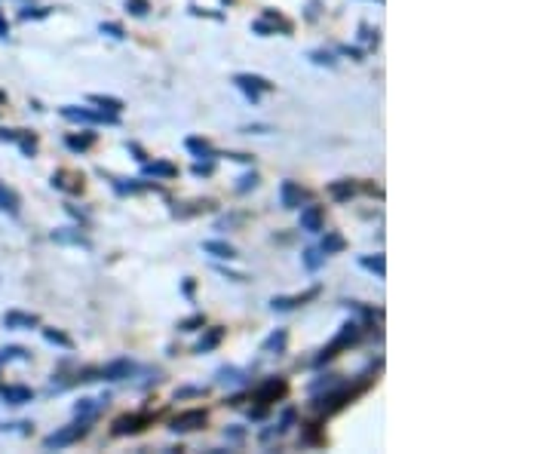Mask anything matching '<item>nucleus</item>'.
Returning <instances> with one entry per match:
<instances>
[{
    "instance_id": "1",
    "label": "nucleus",
    "mask_w": 552,
    "mask_h": 454,
    "mask_svg": "<svg viewBox=\"0 0 552 454\" xmlns=\"http://www.w3.org/2000/svg\"><path fill=\"white\" fill-rule=\"evenodd\" d=\"M92 421H96V418H80V421H74V424L61 427L59 433H50L43 439V448H65V445H74L77 439H83V436L89 433Z\"/></svg>"
},
{
    "instance_id": "2",
    "label": "nucleus",
    "mask_w": 552,
    "mask_h": 454,
    "mask_svg": "<svg viewBox=\"0 0 552 454\" xmlns=\"http://www.w3.org/2000/svg\"><path fill=\"white\" fill-rule=\"evenodd\" d=\"M356 338H359V326H356V322H347V326L341 328V332H338V338H334V341L329 344V347H322V350H320V356H316L313 363H316V365L329 363V359H334V356H338V353L344 350V347H350V344H353Z\"/></svg>"
},
{
    "instance_id": "3",
    "label": "nucleus",
    "mask_w": 552,
    "mask_h": 454,
    "mask_svg": "<svg viewBox=\"0 0 552 454\" xmlns=\"http://www.w3.org/2000/svg\"><path fill=\"white\" fill-rule=\"evenodd\" d=\"M61 117L65 120H74V123H120V114H107V111H89V107H74V105H65L61 107Z\"/></svg>"
},
{
    "instance_id": "4",
    "label": "nucleus",
    "mask_w": 552,
    "mask_h": 454,
    "mask_svg": "<svg viewBox=\"0 0 552 454\" xmlns=\"http://www.w3.org/2000/svg\"><path fill=\"white\" fill-rule=\"evenodd\" d=\"M233 83H237V86L243 89L248 98H252V102H258L261 92L274 89V83H270L267 77H258V74H237V77H233Z\"/></svg>"
},
{
    "instance_id": "5",
    "label": "nucleus",
    "mask_w": 552,
    "mask_h": 454,
    "mask_svg": "<svg viewBox=\"0 0 552 454\" xmlns=\"http://www.w3.org/2000/svg\"><path fill=\"white\" fill-rule=\"evenodd\" d=\"M151 421H154V414H147V411H142V414H123V418L114 421V430H111V433H114V436L142 433V430L151 424Z\"/></svg>"
},
{
    "instance_id": "6",
    "label": "nucleus",
    "mask_w": 552,
    "mask_h": 454,
    "mask_svg": "<svg viewBox=\"0 0 552 454\" xmlns=\"http://www.w3.org/2000/svg\"><path fill=\"white\" fill-rule=\"evenodd\" d=\"M203 427H206V411L203 409H191V411H181L178 418H172L175 433H193V430H203Z\"/></svg>"
},
{
    "instance_id": "7",
    "label": "nucleus",
    "mask_w": 552,
    "mask_h": 454,
    "mask_svg": "<svg viewBox=\"0 0 552 454\" xmlns=\"http://www.w3.org/2000/svg\"><path fill=\"white\" fill-rule=\"evenodd\" d=\"M285 390H289V384H285L283 378H270V381H264L261 387L255 390V402L270 405V402H276V399H283Z\"/></svg>"
},
{
    "instance_id": "8",
    "label": "nucleus",
    "mask_w": 552,
    "mask_h": 454,
    "mask_svg": "<svg viewBox=\"0 0 552 454\" xmlns=\"http://www.w3.org/2000/svg\"><path fill=\"white\" fill-rule=\"evenodd\" d=\"M320 292H322L320 286H313V289L301 292V295H279V298L270 301V307H274V310H294V307H301V304L313 301V298H320Z\"/></svg>"
},
{
    "instance_id": "9",
    "label": "nucleus",
    "mask_w": 552,
    "mask_h": 454,
    "mask_svg": "<svg viewBox=\"0 0 552 454\" xmlns=\"http://www.w3.org/2000/svg\"><path fill=\"white\" fill-rule=\"evenodd\" d=\"M304 199H307V190L301 188V184H294V181H283V184H279V203H283L285 209H298Z\"/></svg>"
},
{
    "instance_id": "10",
    "label": "nucleus",
    "mask_w": 552,
    "mask_h": 454,
    "mask_svg": "<svg viewBox=\"0 0 552 454\" xmlns=\"http://www.w3.org/2000/svg\"><path fill=\"white\" fill-rule=\"evenodd\" d=\"M301 230L320 234L322 230V206H304V209H301Z\"/></svg>"
},
{
    "instance_id": "11",
    "label": "nucleus",
    "mask_w": 552,
    "mask_h": 454,
    "mask_svg": "<svg viewBox=\"0 0 552 454\" xmlns=\"http://www.w3.org/2000/svg\"><path fill=\"white\" fill-rule=\"evenodd\" d=\"M3 326L6 328H34V326H40V317H37V313L10 310V313H3Z\"/></svg>"
},
{
    "instance_id": "12",
    "label": "nucleus",
    "mask_w": 552,
    "mask_h": 454,
    "mask_svg": "<svg viewBox=\"0 0 552 454\" xmlns=\"http://www.w3.org/2000/svg\"><path fill=\"white\" fill-rule=\"evenodd\" d=\"M132 372H135V365H132L129 359H117V363H107L102 368V378H107V381H123V378H129Z\"/></svg>"
},
{
    "instance_id": "13",
    "label": "nucleus",
    "mask_w": 552,
    "mask_h": 454,
    "mask_svg": "<svg viewBox=\"0 0 552 454\" xmlns=\"http://www.w3.org/2000/svg\"><path fill=\"white\" fill-rule=\"evenodd\" d=\"M0 396H3V402L6 405H25V402H31V399H34V390L31 387H3L0 390Z\"/></svg>"
},
{
    "instance_id": "14",
    "label": "nucleus",
    "mask_w": 552,
    "mask_h": 454,
    "mask_svg": "<svg viewBox=\"0 0 552 454\" xmlns=\"http://www.w3.org/2000/svg\"><path fill=\"white\" fill-rule=\"evenodd\" d=\"M52 240H56V243H71V245H83V249H89V240H87V236H83L80 234V230H77V227H65V230H56V234H52Z\"/></svg>"
},
{
    "instance_id": "15",
    "label": "nucleus",
    "mask_w": 552,
    "mask_h": 454,
    "mask_svg": "<svg viewBox=\"0 0 552 454\" xmlns=\"http://www.w3.org/2000/svg\"><path fill=\"white\" fill-rule=\"evenodd\" d=\"M203 252H209V255H215V258H224V261L237 258V249L227 245V243H221V240H206L203 243Z\"/></svg>"
},
{
    "instance_id": "16",
    "label": "nucleus",
    "mask_w": 552,
    "mask_h": 454,
    "mask_svg": "<svg viewBox=\"0 0 552 454\" xmlns=\"http://www.w3.org/2000/svg\"><path fill=\"white\" fill-rule=\"evenodd\" d=\"M144 172L154 175V179H175V175H178V166L166 163V160H157V163H147Z\"/></svg>"
},
{
    "instance_id": "17",
    "label": "nucleus",
    "mask_w": 552,
    "mask_h": 454,
    "mask_svg": "<svg viewBox=\"0 0 552 454\" xmlns=\"http://www.w3.org/2000/svg\"><path fill=\"white\" fill-rule=\"evenodd\" d=\"M320 249L325 252V255H334V252H344V249H347V240L338 234V230H329V234L322 236V245H320Z\"/></svg>"
},
{
    "instance_id": "18",
    "label": "nucleus",
    "mask_w": 552,
    "mask_h": 454,
    "mask_svg": "<svg viewBox=\"0 0 552 454\" xmlns=\"http://www.w3.org/2000/svg\"><path fill=\"white\" fill-rule=\"evenodd\" d=\"M221 338H224V328L221 326H212L209 332L203 335V341L197 344V353H209V350H215L221 344Z\"/></svg>"
},
{
    "instance_id": "19",
    "label": "nucleus",
    "mask_w": 552,
    "mask_h": 454,
    "mask_svg": "<svg viewBox=\"0 0 552 454\" xmlns=\"http://www.w3.org/2000/svg\"><path fill=\"white\" fill-rule=\"evenodd\" d=\"M285 341H289V332H285V328H276V332L261 344V350L264 353H283L285 350Z\"/></svg>"
},
{
    "instance_id": "20",
    "label": "nucleus",
    "mask_w": 552,
    "mask_h": 454,
    "mask_svg": "<svg viewBox=\"0 0 552 454\" xmlns=\"http://www.w3.org/2000/svg\"><path fill=\"white\" fill-rule=\"evenodd\" d=\"M329 194L338 199V203H347V199L356 194V184L353 181H331L329 184Z\"/></svg>"
},
{
    "instance_id": "21",
    "label": "nucleus",
    "mask_w": 552,
    "mask_h": 454,
    "mask_svg": "<svg viewBox=\"0 0 552 454\" xmlns=\"http://www.w3.org/2000/svg\"><path fill=\"white\" fill-rule=\"evenodd\" d=\"M89 105H98V111H107V114H120L123 111V102L114 96H89Z\"/></svg>"
},
{
    "instance_id": "22",
    "label": "nucleus",
    "mask_w": 552,
    "mask_h": 454,
    "mask_svg": "<svg viewBox=\"0 0 552 454\" xmlns=\"http://www.w3.org/2000/svg\"><path fill=\"white\" fill-rule=\"evenodd\" d=\"M0 212H10V215L19 212V197H15L3 181H0Z\"/></svg>"
},
{
    "instance_id": "23",
    "label": "nucleus",
    "mask_w": 552,
    "mask_h": 454,
    "mask_svg": "<svg viewBox=\"0 0 552 454\" xmlns=\"http://www.w3.org/2000/svg\"><path fill=\"white\" fill-rule=\"evenodd\" d=\"M105 399H80V402L74 405V414L77 418H96V411L102 409Z\"/></svg>"
},
{
    "instance_id": "24",
    "label": "nucleus",
    "mask_w": 552,
    "mask_h": 454,
    "mask_svg": "<svg viewBox=\"0 0 552 454\" xmlns=\"http://www.w3.org/2000/svg\"><path fill=\"white\" fill-rule=\"evenodd\" d=\"M184 148H188L191 153H197V157H206V160H212V157H215L212 144H209L206 138H188V142H184Z\"/></svg>"
},
{
    "instance_id": "25",
    "label": "nucleus",
    "mask_w": 552,
    "mask_h": 454,
    "mask_svg": "<svg viewBox=\"0 0 552 454\" xmlns=\"http://www.w3.org/2000/svg\"><path fill=\"white\" fill-rule=\"evenodd\" d=\"M68 148H71V151H89L92 148V144H96V133H87V135H68Z\"/></svg>"
},
{
    "instance_id": "26",
    "label": "nucleus",
    "mask_w": 552,
    "mask_h": 454,
    "mask_svg": "<svg viewBox=\"0 0 552 454\" xmlns=\"http://www.w3.org/2000/svg\"><path fill=\"white\" fill-rule=\"evenodd\" d=\"M359 264L365 267V271H371L378 276V280H384L387 276V261H384V255H375V258H362Z\"/></svg>"
},
{
    "instance_id": "27",
    "label": "nucleus",
    "mask_w": 552,
    "mask_h": 454,
    "mask_svg": "<svg viewBox=\"0 0 552 454\" xmlns=\"http://www.w3.org/2000/svg\"><path fill=\"white\" fill-rule=\"evenodd\" d=\"M43 338H46L50 344H59V347H65V350H71V347H74L71 338H68L65 332H59V328H43Z\"/></svg>"
},
{
    "instance_id": "28",
    "label": "nucleus",
    "mask_w": 552,
    "mask_h": 454,
    "mask_svg": "<svg viewBox=\"0 0 552 454\" xmlns=\"http://www.w3.org/2000/svg\"><path fill=\"white\" fill-rule=\"evenodd\" d=\"M322 261H325L322 249H304V267H307V271H320Z\"/></svg>"
},
{
    "instance_id": "29",
    "label": "nucleus",
    "mask_w": 552,
    "mask_h": 454,
    "mask_svg": "<svg viewBox=\"0 0 552 454\" xmlns=\"http://www.w3.org/2000/svg\"><path fill=\"white\" fill-rule=\"evenodd\" d=\"M10 359H22V363H28L31 353L25 347H6V350H0V365L10 363Z\"/></svg>"
},
{
    "instance_id": "30",
    "label": "nucleus",
    "mask_w": 552,
    "mask_h": 454,
    "mask_svg": "<svg viewBox=\"0 0 552 454\" xmlns=\"http://www.w3.org/2000/svg\"><path fill=\"white\" fill-rule=\"evenodd\" d=\"M218 384L237 387V384H243V372H239V368H221V372H218Z\"/></svg>"
},
{
    "instance_id": "31",
    "label": "nucleus",
    "mask_w": 552,
    "mask_h": 454,
    "mask_svg": "<svg viewBox=\"0 0 552 454\" xmlns=\"http://www.w3.org/2000/svg\"><path fill=\"white\" fill-rule=\"evenodd\" d=\"M203 326H206V317H203V313H193V317H188V319L178 322V328H181V332H197V328H203Z\"/></svg>"
},
{
    "instance_id": "32",
    "label": "nucleus",
    "mask_w": 552,
    "mask_h": 454,
    "mask_svg": "<svg viewBox=\"0 0 552 454\" xmlns=\"http://www.w3.org/2000/svg\"><path fill=\"white\" fill-rule=\"evenodd\" d=\"M126 10L132 13V15H144L151 6H147V0H126Z\"/></svg>"
},
{
    "instance_id": "33",
    "label": "nucleus",
    "mask_w": 552,
    "mask_h": 454,
    "mask_svg": "<svg viewBox=\"0 0 552 454\" xmlns=\"http://www.w3.org/2000/svg\"><path fill=\"white\" fill-rule=\"evenodd\" d=\"M255 184H258V175H243V179H239V184H237V190H239V194H246V190H252L255 188Z\"/></svg>"
},
{
    "instance_id": "34",
    "label": "nucleus",
    "mask_w": 552,
    "mask_h": 454,
    "mask_svg": "<svg viewBox=\"0 0 552 454\" xmlns=\"http://www.w3.org/2000/svg\"><path fill=\"white\" fill-rule=\"evenodd\" d=\"M102 34H111V37H117V40H123V37H126V34H123V28L117 25V22H105V25H102Z\"/></svg>"
},
{
    "instance_id": "35",
    "label": "nucleus",
    "mask_w": 552,
    "mask_h": 454,
    "mask_svg": "<svg viewBox=\"0 0 552 454\" xmlns=\"http://www.w3.org/2000/svg\"><path fill=\"white\" fill-rule=\"evenodd\" d=\"M310 59L316 61V65H334V59H331V52H322V50H316V52H310Z\"/></svg>"
},
{
    "instance_id": "36",
    "label": "nucleus",
    "mask_w": 552,
    "mask_h": 454,
    "mask_svg": "<svg viewBox=\"0 0 552 454\" xmlns=\"http://www.w3.org/2000/svg\"><path fill=\"white\" fill-rule=\"evenodd\" d=\"M43 15H50L46 6H40V10H22V19H43Z\"/></svg>"
},
{
    "instance_id": "37",
    "label": "nucleus",
    "mask_w": 552,
    "mask_h": 454,
    "mask_svg": "<svg viewBox=\"0 0 552 454\" xmlns=\"http://www.w3.org/2000/svg\"><path fill=\"white\" fill-rule=\"evenodd\" d=\"M212 163H197V166H193V175H212Z\"/></svg>"
},
{
    "instance_id": "38",
    "label": "nucleus",
    "mask_w": 552,
    "mask_h": 454,
    "mask_svg": "<svg viewBox=\"0 0 552 454\" xmlns=\"http://www.w3.org/2000/svg\"><path fill=\"white\" fill-rule=\"evenodd\" d=\"M6 34H10V25H6L3 15H0V37H6Z\"/></svg>"
},
{
    "instance_id": "39",
    "label": "nucleus",
    "mask_w": 552,
    "mask_h": 454,
    "mask_svg": "<svg viewBox=\"0 0 552 454\" xmlns=\"http://www.w3.org/2000/svg\"><path fill=\"white\" fill-rule=\"evenodd\" d=\"M378 3H380V0H378Z\"/></svg>"
}]
</instances>
